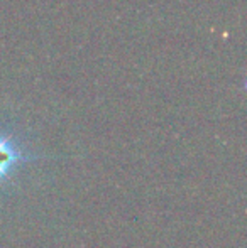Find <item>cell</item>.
I'll use <instances>...</instances> for the list:
<instances>
[{
  "label": "cell",
  "mask_w": 247,
  "mask_h": 248,
  "mask_svg": "<svg viewBox=\"0 0 247 248\" xmlns=\"http://www.w3.org/2000/svg\"><path fill=\"white\" fill-rule=\"evenodd\" d=\"M37 159H43V157L26 152L14 139V135L0 130V183L9 179L20 166L34 162Z\"/></svg>",
  "instance_id": "1"
}]
</instances>
